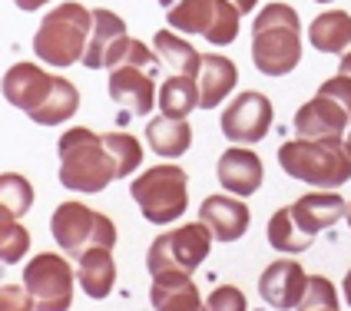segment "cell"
I'll return each mask as SVG.
<instances>
[{"instance_id":"1","label":"cell","mask_w":351,"mask_h":311,"mask_svg":"<svg viewBox=\"0 0 351 311\" xmlns=\"http://www.w3.org/2000/svg\"><path fill=\"white\" fill-rule=\"evenodd\" d=\"M3 97L40 126H60L80 110V90L37 63H14L3 77Z\"/></svg>"},{"instance_id":"2","label":"cell","mask_w":351,"mask_h":311,"mask_svg":"<svg viewBox=\"0 0 351 311\" xmlns=\"http://www.w3.org/2000/svg\"><path fill=\"white\" fill-rule=\"evenodd\" d=\"M252 63L265 77H285L302 63V20L295 7L275 0L255 14Z\"/></svg>"},{"instance_id":"3","label":"cell","mask_w":351,"mask_h":311,"mask_svg":"<svg viewBox=\"0 0 351 311\" xmlns=\"http://www.w3.org/2000/svg\"><path fill=\"white\" fill-rule=\"evenodd\" d=\"M278 166L285 175L315 189H338L351 179V139H289L278 146Z\"/></svg>"},{"instance_id":"4","label":"cell","mask_w":351,"mask_h":311,"mask_svg":"<svg viewBox=\"0 0 351 311\" xmlns=\"http://www.w3.org/2000/svg\"><path fill=\"white\" fill-rule=\"evenodd\" d=\"M60 153V182L73 192H103L117 175V162L106 149L103 136L86 126L66 129L57 142Z\"/></svg>"},{"instance_id":"5","label":"cell","mask_w":351,"mask_h":311,"mask_svg":"<svg viewBox=\"0 0 351 311\" xmlns=\"http://www.w3.org/2000/svg\"><path fill=\"white\" fill-rule=\"evenodd\" d=\"M93 30V10L77 0L53 7L34 34V53L50 66H73L83 63Z\"/></svg>"},{"instance_id":"6","label":"cell","mask_w":351,"mask_h":311,"mask_svg":"<svg viewBox=\"0 0 351 311\" xmlns=\"http://www.w3.org/2000/svg\"><path fill=\"white\" fill-rule=\"evenodd\" d=\"M130 192L146 222L169 225L189 209V175L176 162H159L139 175Z\"/></svg>"},{"instance_id":"7","label":"cell","mask_w":351,"mask_h":311,"mask_svg":"<svg viewBox=\"0 0 351 311\" xmlns=\"http://www.w3.org/2000/svg\"><path fill=\"white\" fill-rule=\"evenodd\" d=\"M50 232H53L60 249L70 252L73 258H80L86 249H97V245H106V249L117 245L113 219L83 206V202H60L53 219H50Z\"/></svg>"},{"instance_id":"8","label":"cell","mask_w":351,"mask_h":311,"mask_svg":"<svg viewBox=\"0 0 351 311\" xmlns=\"http://www.w3.org/2000/svg\"><path fill=\"white\" fill-rule=\"evenodd\" d=\"M242 10L229 0H179L166 14V23L182 34H202L213 47H226L239 37Z\"/></svg>"},{"instance_id":"9","label":"cell","mask_w":351,"mask_h":311,"mask_svg":"<svg viewBox=\"0 0 351 311\" xmlns=\"http://www.w3.org/2000/svg\"><path fill=\"white\" fill-rule=\"evenodd\" d=\"M213 242H215V235L202 219H199V222H189V225H179L173 232H162L156 242L149 245L146 269H149V275L169 272V269L195 272V269L209 258Z\"/></svg>"},{"instance_id":"10","label":"cell","mask_w":351,"mask_h":311,"mask_svg":"<svg viewBox=\"0 0 351 311\" xmlns=\"http://www.w3.org/2000/svg\"><path fill=\"white\" fill-rule=\"evenodd\" d=\"M73 282L77 272L63 255L40 252L23 269V288L34 298V308L40 311H66L73 305Z\"/></svg>"},{"instance_id":"11","label":"cell","mask_w":351,"mask_h":311,"mask_svg":"<svg viewBox=\"0 0 351 311\" xmlns=\"http://www.w3.org/2000/svg\"><path fill=\"white\" fill-rule=\"evenodd\" d=\"M272 129V99L265 93H239L222 110V133L232 142H262Z\"/></svg>"},{"instance_id":"12","label":"cell","mask_w":351,"mask_h":311,"mask_svg":"<svg viewBox=\"0 0 351 311\" xmlns=\"http://www.w3.org/2000/svg\"><path fill=\"white\" fill-rule=\"evenodd\" d=\"M345 129H351V113L335 97H325V93H315L295 113V133L305 139L345 136Z\"/></svg>"},{"instance_id":"13","label":"cell","mask_w":351,"mask_h":311,"mask_svg":"<svg viewBox=\"0 0 351 311\" xmlns=\"http://www.w3.org/2000/svg\"><path fill=\"white\" fill-rule=\"evenodd\" d=\"M305 285H308V275L305 269L292 262V258H278L272 262L262 278H258V295L265 298V305H272V308H298L302 305V298H305Z\"/></svg>"},{"instance_id":"14","label":"cell","mask_w":351,"mask_h":311,"mask_svg":"<svg viewBox=\"0 0 351 311\" xmlns=\"http://www.w3.org/2000/svg\"><path fill=\"white\" fill-rule=\"evenodd\" d=\"M110 97L133 116H149L156 103V86H153V70L143 66H113L110 70Z\"/></svg>"},{"instance_id":"15","label":"cell","mask_w":351,"mask_h":311,"mask_svg":"<svg viewBox=\"0 0 351 311\" xmlns=\"http://www.w3.org/2000/svg\"><path fill=\"white\" fill-rule=\"evenodd\" d=\"M199 219L213 229L215 242H239L249 232V206L242 202V195H209L199 206Z\"/></svg>"},{"instance_id":"16","label":"cell","mask_w":351,"mask_h":311,"mask_svg":"<svg viewBox=\"0 0 351 311\" xmlns=\"http://www.w3.org/2000/svg\"><path fill=\"white\" fill-rule=\"evenodd\" d=\"M215 175H219V186L229 189L232 195H252L258 192L262 179H265V169H262V159L252 153V149H226L219 156V166H215Z\"/></svg>"},{"instance_id":"17","label":"cell","mask_w":351,"mask_h":311,"mask_svg":"<svg viewBox=\"0 0 351 311\" xmlns=\"http://www.w3.org/2000/svg\"><path fill=\"white\" fill-rule=\"evenodd\" d=\"M348 215V206L345 199L338 195V189H328V192H308L302 195L298 202H292V219L298 222V229H305L308 235H318L325 229H332L338 219Z\"/></svg>"},{"instance_id":"18","label":"cell","mask_w":351,"mask_h":311,"mask_svg":"<svg viewBox=\"0 0 351 311\" xmlns=\"http://www.w3.org/2000/svg\"><path fill=\"white\" fill-rule=\"evenodd\" d=\"M153 308L159 311H199L202 308V298L199 288L193 282V272H182V269H169V272H156L153 275Z\"/></svg>"},{"instance_id":"19","label":"cell","mask_w":351,"mask_h":311,"mask_svg":"<svg viewBox=\"0 0 351 311\" xmlns=\"http://www.w3.org/2000/svg\"><path fill=\"white\" fill-rule=\"evenodd\" d=\"M195 83H199V106L202 110H215L239 83V70H235V63L229 57L202 53V66H199Z\"/></svg>"},{"instance_id":"20","label":"cell","mask_w":351,"mask_h":311,"mask_svg":"<svg viewBox=\"0 0 351 311\" xmlns=\"http://www.w3.org/2000/svg\"><path fill=\"white\" fill-rule=\"evenodd\" d=\"M77 282L80 288L90 295L93 301L106 298L117 285V262H113V249L97 245V249H86L77 258Z\"/></svg>"},{"instance_id":"21","label":"cell","mask_w":351,"mask_h":311,"mask_svg":"<svg viewBox=\"0 0 351 311\" xmlns=\"http://www.w3.org/2000/svg\"><path fill=\"white\" fill-rule=\"evenodd\" d=\"M146 142H149V149L162 159H179L182 153H189V146H193V126L186 123V119H176V116H156L149 119V126H146Z\"/></svg>"},{"instance_id":"22","label":"cell","mask_w":351,"mask_h":311,"mask_svg":"<svg viewBox=\"0 0 351 311\" xmlns=\"http://www.w3.org/2000/svg\"><path fill=\"white\" fill-rule=\"evenodd\" d=\"M119 37H126L123 17L113 14V10H106V7H97L93 10V30H90V47H86L83 66L86 70H103L106 66V53L113 50V43Z\"/></svg>"},{"instance_id":"23","label":"cell","mask_w":351,"mask_h":311,"mask_svg":"<svg viewBox=\"0 0 351 311\" xmlns=\"http://www.w3.org/2000/svg\"><path fill=\"white\" fill-rule=\"evenodd\" d=\"M308 43L318 53H345L351 50V14L348 10H325L308 27Z\"/></svg>"},{"instance_id":"24","label":"cell","mask_w":351,"mask_h":311,"mask_svg":"<svg viewBox=\"0 0 351 311\" xmlns=\"http://www.w3.org/2000/svg\"><path fill=\"white\" fill-rule=\"evenodd\" d=\"M153 50L159 53L162 63L173 66V73H186V77H199V66H202V53L195 50L189 40L176 37L173 30H159L153 37Z\"/></svg>"},{"instance_id":"25","label":"cell","mask_w":351,"mask_h":311,"mask_svg":"<svg viewBox=\"0 0 351 311\" xmlns=\"http://www.w3.org/2000/svg\"><path fill=\"white\" fill-rule=\"evenodd\" d=\"M199 106V83L195 77H186V73H173L159 86V110L166 116L186 119Z\"/></svg>"},{"instance_id":"26","label":"cell","mask_w":351,"mask_h":311,"mask_svg":"<svg viewBox=\"0 0 351 311\" xmlns=\"http://www.w3.org/2000/svg\"><path fill=\"white\" fill-rule=\"evenodd\" d=\"M315 242V235H308L305 229H298V222L292 219V206L278 209L269 219V245L278 252H308Z\"/></svg>"},{"instance_id":"27","label":"cell","mask_w":351,"mask_h":311,"mask_svg":"<svg viewBox=\"0 0 351 311\" xmlns=\"http://www.w3.org/2000/svg\"><path fill=\"white\" fill-rule=\"evenodd\" d=\"M143 66V70H153L156 73L159 66V53H149V47L143 43V40L136 37H119L117 43H113V50L106 53V70H113V66Z\"/></svg>"},{"instance_id":"28","label":"cell","mask_w":351,"mask_h":311,"mask_svg":"<svg viewBox=\"0 0 351 311\" xmlns=\"http://www.w3.org/2000/svg\"><path fill=\"white\" fill-rule=\"evenodd\" d=\"M34 206V186L17 173L0 175V212L3 215H27Z\"/></svg>"},{"instance_id":"29","label":"cell","mask_w":351,"mask_h":311,"mask_svg":"<svg viewBox=\"0 0 351 311\" xmlns=\"http://www.w3.org/2000/svg\"><path fill=\"white\" fill-rule=\"evenodd\" d=\"M103 142H106V149L113 156V162H117V175H133L139 169V162H143V146H139L136 136H130V133H103Z\"/></svg>"},{"instance_id":"30","label":"cell","mask_w":351,"mask_h":311,"mask_svg":"<svg viewBox=\"0 0 351 311\" xmlns=\"http://www.w3.org/2000/svg\"><path fill=\"white\" fill-rule=\"evenodd\" d=\"M27 249H30V232L20 225L17 215L0 212V258H3V265H17L27 255Z\"/></svg>"},{"instance_id":"31","label":"cell","mask_w":351,"mask_h":311,"mask_svg":"<svg viewBox=\"0 0 351 311\" xmlns=\"http://www.w3.org/2000/svg\"><path fill=\"white\" fill-rule=\"evenodd\" d=\"M302 311H338V292L325 275H308L305 285V298H302Z\"/></svg>"},{"instance_id":"32","label":"cell","mask_w":351,"mask_h":311,"mask_svg":"<svg viewBox=\"0 0 351 311\" xmlns=\"http://www.w3.org/2000/svg\"><path fill=\"white\" fill-rule=\"evenodd\" d=\"M206 308L209 311H245V295L239 292L235 285H222L206 298Z\"/></svg>"},{"instance_id":"33","label":"cell","mask_w":351,"mask_h":311,"mask_svg":"<svg viewBox=\"0 0 351 311\" xmlns=\"http://www.w3.org/2000/svg\"><path fill=\"white\" fill-rule=\"evenodd\" d=\"M318 93H325V97H335L345 110L351 113V77L348 73H338V77L325 79L322 86H318Z\"/></svg>"},{"instance_id":"34","label":"cell","mask_w":351,"mask_h":311,"mask_svg":"<svg viewBox=\"0 0 351 311\" xmlns=\"http://www.w3.org/2000/svg\"><path fill=\"white\" fill-rule=\"evenodd\" d=\"M14 3H17L20 10H27V14H30V10H40V7H43V3H50V0H14Z\"/></svg>"},{"instance_id":"35","label":"cell","mask_w":351,"mask_h":311,"mask_svg":"<svg viewBox=\"0 0 351 311\" xmlns=\"http://www.w3.org/2000/svg\"><path fill=\"white\" fill-rule=\"evenodd\" d=\"M229 3H235V7L242 10V14H252V10H255V3H258V0H229Z\"/></svg>"},{"instance_id":"36","label":"cell","mask_w":351,"mask_h":311,"mask_svg":"<svg viewBox=\"0 0 351 311\" xmlns=\"http://www.w3.org/2000/svg\"><path fill=\"white\" fill-rule=\"evenodd\" d=\"M341 295H345V301L351 305V269H348V275H345V282H341Z\"/></svg>"},{"instance_id":"37","label":"cell","mask_w":351,"mask_h":311,"mask_svg":"<svg viewBox=\"0 0 351 311\" xmlns=\"http://www.w3.org/2000/svg\"><path fill=\"white\" fill-rule=\"evenodd\" d=\"M338 73H348V77H351V50H345V53H341V70H338Z\"/></svg>"},{"instance_id":"38","label":"cell","mask_w":351,"mask_h":311,"mask_svg":"<svg viewBox=\"0 0 351 311\" xmlns=\"http://www.w3.org/2000/svg\"><path fill=\"white\" fill-rule=\"evenodd\" d=\"M345 219H348V225H351V202H348V215H345Z\"/></svg>"},{"instance_id":"39","label":"cell","mask_w":351,"mask_h":311,"mask_svg":"<svg viewBox=\"0 0 351 311\" xmlns=\"http://www.w3.org/2000/svg\"><path fill=\"white\" fill-rule=\"evenodd\" d=\"M315 3H335V0H315Z\"/></svg>"},{"instance_id":"40","label":"cell","mask_w":351,"mask_h":311,"mask_svg":"<svg viewBox=\"0 0 351 311\" xmlns=\"http://www.w3.org/2000/svg\"><path fill=\"white\" fill-rule=\"evenodd\" d=\"M348 139H351V133H348Z\"/></svg>"}]
</instances>
